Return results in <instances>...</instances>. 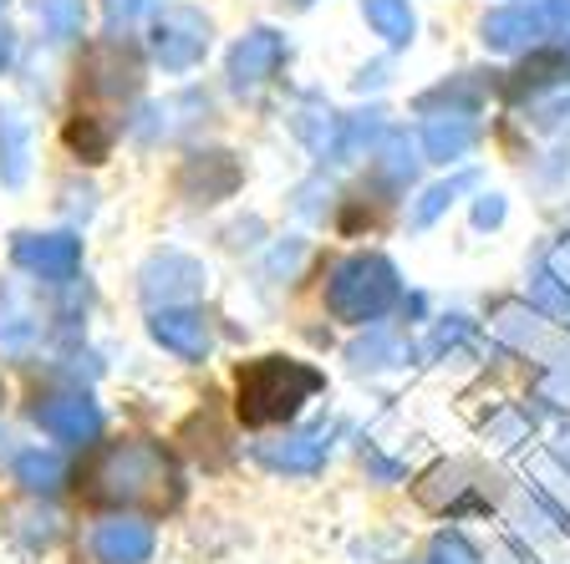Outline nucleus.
<instances>
[{"label":"nucleus","mask_w":570,"mask_h":564,"mask_svg":"<svg viewBox=\"0 0 570 564\" xmlns=\"http://www.w3.org/2000/svg\"><path fill=\"white\" fill-rule=\"evenodd\" d=\"M82 494L97 504H154L168 508L178 498L174 463L154 443H107L77 468Z\"/></svg>","instance_id":"f257e3e1"},{"label":"nucleus","mask_w":570,"mask_h":564,"mask_svg":"<svg viewBox=\"0 0 570 564\" xmlns=\"http://www.w3.org/2000/svg\"><path fill=\"white\" fill-rule=\"evenodd\" d=\"M326 387V376L306 362H291V356H261L239 372V417L249 427L265 423H285L311 392Z\"/></svg>","instance_id":"f03ea898"},{"label":"nucleus","mask_w":570,"mask_h":564,"mask_svg":"<svg viewBox=\"0 0 570 564\" xmlns=\"http://www.w3.org/2000/svg\"><path fill=\"white\" fill-rule=\"evenodd\" d=\"M397 300V270L392 259L382 255H346L342 265H332V280H326V306L336 320H352V326H367L382 310Z\"/></svg>","instance_id":"7ed1b4c3"},{"label":"nucleus","mask_w":570,"mask_h":564,"mask_svg":"<svg viewBox=\"0 0 570 564\" xmlns=\"http://www.w3.org/2000/svg\"><path fill=\"white\" fill-rule=\"evenodd\" d=\"M209 16L199 6H168L154 21V61L164 71H194L209 51Z\"/></svg>","instance_id":"20e7f679"},{"label":"nucleus","mask_w":570,"mask_h":564,"mask_svg":"<svg viewBox=\"0 0 570 564\" xmlns=\"http://www.w3.org/2000/svg\"><path fill=\"white\" fill-rule=\"evenodd\" d=\"M138 280H142L138 285L142 300H148V306H158V300H164V310H168V306L194 300V295L204 290V265L194 255H184V249H158V255L142 265Z\"/></svg>","instance_id":"39448f33"},{"label":"nucleus","mask_w":570,"mask_h":564,"mask_svg":"<svg viewBox=\"0 0 570 564\" xmlns=\"http://www.w3.org/2000/svg\"><path fill=\"white\" fill-rule=\"evenodd\" d=\"M239 178H245L239 158L225 154V148H214V154H194L189 164L178 168V194L194 204H219L239 188Z\"/></svg>","instance_id":"423d86ee"},{"label":"nucleus","mask_w":570,"mask_h":564,"mask_svg":"<svg viewBox=\"0 0 570 564\" xmlns=\"http://www.w3.org/2000/svg\"><path fill=\"white\" fill-rule=\"evenodd\" d=\"M281 61H285V36L271 31V26H255V31H245L235 47H229V82H235L239 92H249V87L271 82Z\"/></svg>","instance_id":"0eeeda50"},{"label":"nucleus","mask_w":570,"mask_h":564,"mask_svg":"<svg viewBox=\"0 0 570 564\" xmlns=\"http://www.w3.org/2000/svg\"><path fill=\"white\" fill-rule=\"evenodd\" d=\"M11 255L21 270L41 275V280H71L77 265H82V239L67 235V229H57V235H21Z\"/></svg>","instance_id":"6e6552de"},{"label":"nucleus","mask_w":570,"mask_h":564,"mask_svg":"<svg viewBox=\"0 0 570 564\" xmlns=\"http://www.w3.org/2000/svg\"><path fill=\"white\" fill-rule=\"evenodd\" d=\"M36 427L57 443H92L102 433V412L87 397H47L36 407Z\"/></svg>","instance_id":"1a4fd4ad"},{"label":"nucleus","mask_w":570,"mask_h":564,"mask_svg":"<svg viewBox=\"0 0 570 564\" xmlns=\"http://www.w3.org/2000/svg\"><path fill=\"white\" fill-rule=\"evenodd\" d=\"M479 36H484L489 51H524V47H534L540 36H550V26H546V16H540V6H499V11L484 16Z\"/></svg>","instance_id":"9d476101"},{"label":"nucleus","mask_w":570,"mask_h":564,"mask_svg":"<svg viewBox=\"0 0 570 564\" xmlns=\"http://www.w3.org/2000/svg\"><path fill=\"white\" fill-rule=\"evenodd\" d=\"M31 148H36V128L16 102H0V184L6 188H26L31 178Z\"/></svg>","instance_id":"9b49d317"},{"label":"nucleus","mask_w":570,"mask_h":564,"mask_svg":"<svg viewBox=\"0 0 570 564\" xmlns=\"http://www.w3.org/2000/svg\"><path fill=\"white\" fill-rule=\"evenodd\" d=\"M148 330H154V342L164 346V352L184 356V362H199V356L209 352V320H204L199 310H189V306L154 310Z\"/></svg>","instance_id":"f8f14e48"},{"label":"nucleus","mask_w":570,"mask_h":564,"mask_svg":"<svg viewBox=\"0 0 570 564\" xmlns=\"http://www.w3.org/2000/svg\"><path fill=\"white\" fill-rule=\"evenodd\" d=\"M474 142H479V122L469 112H439L423 128V158L428 164H459V158L474 154Z\"/></svg>","instance_id":"ddd939ff"},{"label":"nucleus","mask_w":570,"mask_h":564,"mask_svg":"<svg viewBox=\"0 0 570 564\" xmlns=\"http://www.w3.org/2000/svg\"><path fill=\"white\" fill-rule=\"evenodd\" d=\"M92 554L102 564H142L154 554V534L138 518H112V524H102L92 534Z\"/></svg>","instance_id":"4468645a"},{"label":"nucleus","mask_w":570,"mask_h":564,"mask_svg":"<svg viewBox=\"0 0 570 564\" xmlns=\"http://www.w3.org/2000/svg\"><path fill=\"white\" fill-rule=\"evenodd\" d=\"M326 447H332V433H326V427H311V433L285 437V443H275V447H261V458L285 473H311L326 463Z\"/></svg>","instance_id":"2eb2a0df"},{"label":"nucleus","mask_w":570,"mask_h":564,"mask_svg":"<svg viewBox=\"0 0 570 564\" xmlns=\"http://www.w3.org/2000/svg\"><path fill=\"white\" fill-rule=\"evenodd\" d=\"M382 112L372 107V112H352V118H336V132H332V164H356V158L372 154V142L382 138Z\"/></svg>","instance_id":"dca6fc26"},{"label":"nucleus","mask_w":570,"mask_h":564,"mask_svg":"<svg viewBox=\"0 0 570 564\" xmlns=\"http://www.w3.org/2000/svg\"><path fill=\"white\" fill-rule=\"evenodd\" d=\"M362 16H367V26L387 41L392 51H403L413 47V36H417V16L407 0H362Z\"/></svg>","instance_id":"f3484780"},{"label":"nucleus","mask_w":570,"mask_h":564,"mask_svg":"<svg viewBox=\"0 0 570 564\" xmlns=\"http://www.w3.org/2000/svg\"><path fill=\"white\" fill-rule=\"evenodd\" d=\"M87 87L92 92H107V97H122L138 87V67H132L128 51L118 47H97L92 51V77H87Z\"/></svg>","instance_id":"a211bd4d"},{"label":"nucleus","mask_w":570,"mask_h":564,"mask_svg":"<svg viewBox=\"0 0 570 564\" xmlns=\"http://www.w3.org/2000/svg\"><path fill=\"white\" fill-rule=\"evenodd\" d=\"M67 148L77 158H82V164H102L107 154H112V128H107V122H97V118H82V112H77V118L67 122Z\"/></svg>","instance_id":"6ab92c4d"},{"label":"nucleus","mask_w":570,"mask_h":564,"mask_svg":"<svg viewBox=\"0 0 570 564\" xmlns=\"http://www.w3.org/2000/svg\"><path fill=\"white\" fill-rule=\"evenodd\" d=\"M36 16H41L51 41H77L87 21V6L82 0H36Z\"/></svg>","instance_id":"aec40b11"},{"label":"nucleus","mask_w":570,"mask_h":564,"mask_svg":"<svg viewBox=\"0 0 570 564\" xmlns=\"http://www.w3.org/2000/svg\"><path fill=\"white\" fill-rule=\"evenodd\" d=\"M469 184H474V174H459V178H449V184L423 188V199L413 204V224H417V229H428V224L439 219V214H449V204L459 199V194H463Z\"/></svg>","instance_id":"412c9836"},{"label":"nucleus","mask_w":570,"mask_h":564,"mask_svg":"<svg viewBox=\"0 0 570 564\" xmlns=\"http://www.w3.org/2000/svg\"><path fill=\"white\" fill-rule=\"evenodd\" d=\"M352 362L356 366H397V362H407V346H403V336H392V330H372L367 342L352 346Z\"/></svg>","instance_id":"4be33fe9"},{"label":"nucleus","mask_w":570,"mask_h":564,"mask_svg":"<svg viewBox=\"0 0 570 564\" xmlns=\"http://www.w3.org/2000/svg\"><path fill=\"white\" fill-rule=\"evenodd\" d=\"M16 478H21L26 488H36V494H51V488H57V478H61V463L51 458V453H21Z\"/></svg>","instance_id":"5701e85b"},{"label":"nucleus","mask_w":570,"mask_h":564,"mask_svg":"<svg viewBox=\"0 0 570 564\" xmlns=\"http://www.w3.org/2000/svg\"><path fill=\"white\" fill-rule=\"evenodd\" d=\"M560 71H570V51H546V57L524 61V71H520V82H514V92H524V87H546V82H556Z\"/></svg>","instance_id":"b1692460"},{"label":"nucleus","mask_w":570,"mask_h":564,"mask_svg":"<svg viewBox=\"0 0 570 564\" xmlns=\"http://www.w3.org/2000/svg\"><path fill=\"white\" fill-rule=\"evenodd\" d=\"M413 174H417L413 142H407V138H387V148H382V178H387V184H407Z\"/></svg>","instance_id":"393cba45"},{"label":"nucleus","mask_w":570,"mask_h":564,"mask_svg":"<svg viewBox=\"0 0 570 564\" xmlns=\"http://www.w3.org/2000/svg\"><path fill=\"white\" fill-rule=\"evenodd\" d=\"M534 300H540L546 310H556V316H570V295L560 290V280H556L550 270L534 275Z\"/></svg>","instance_id":"a878e982"},{"label":"nucleus","mask_w":570,"mask_h":564,"mask_svg":"<svg viewBox=\"0 0 570 564\" xmlns=\"http://www.w3.org/2000/svg\"><path fill=\"white\" fill-rule=\"evenodd\" d=\"M158 0H102V11H107V26L118 31V26H132L142 11H154Z\"/></svg>","instance_id":"bb28decb"},{"label":"nucleus","mask_w":570,"mask_h":564,"mask_svg":"<svg viewBox=\"0 0 570 564\" xmlns=\"http://www.w3.org/2000/svg\"><path fill=\"white\" fill-rule=\"evenodd\" d=\"M474 224L479 229H499V224H504V199H499V194H484V199L474 204Z\"/></svg>","instance_id":"cd10ccee"},{"label":"nucleus","mask_w":570,"mask_h":564,"mask_svg":"<svg viewBox=\"0 0 570 564\" xmlns=\"http://www.w3.org/2000/svg\"><path fill=\"white\" fill-rule=\"evenodd\" d=\"M301 255H306V239H291V245H285V249H275L271 270H285V275H291V270H296V265H301Z\"/></svg>","instance_id":"c85d7f7f"},{"label":"nucleus","mask_w":570,"mask_h":564,"mask_svg":"<svg viewBox=\"0 0 570 564\" xmlns=\"http://www.w3.org/2000/svg\"><path fill=\"white\" fill-rule=\"evenodd\" d=\"M11 51H16V36L6 31V26H0V67H6V61H11Z\"/></svg>","instance_id":"c756f323"},{"label":"nucleus","mask_w":570,"mask_h":564,"mask_svg":"<svg viewBox=\"0 0 570 564\" xmlns=\"http://www.w3.org/2000/svg\"><path fill=\"white\" fill-rule=\"evenodd\" d=\"M0 11H6V0H0Z\"/></svg>","instance_id":"7c9ffc66"}]
</instances>
